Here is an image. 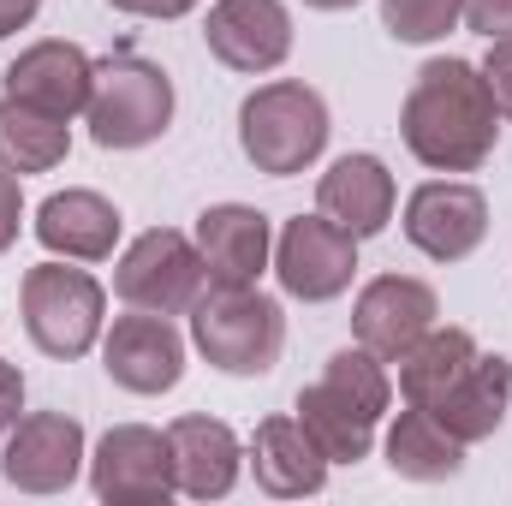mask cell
<instances>
[{"label":"cell","instance_id":"6da1fadb","mask_svg":"<svg viewBox=\"0 0 512 506\" xmlns=\"http://www.w3.org/2000/svg\"><path fill=\"white\" fill-rule=\"evenodd\" d=\"M405 149L435 173H477L495 155L501 108L471 60H429L399 108Z\"/></svg>","mask_w":512,"mask_h":506},{"label":"cell","instance_id":"7a4b0ae2","mask_svg":"<svg viewBox=\"0 0 512 506\" xmlns=\"http://www.w3.org/2000/svg\"><path fill=\"white\" fill-rule=\"evenodd\" d=\"M191 346L221 376H268L286 346V310L256 286H203L191 304Z\"/></svg>","mask_w":512,"mask_h":506},{"label":"cell","instance_id":"3957f363","mask_svg":"<svg viewBox=\"0 0 512 506\" xmlns=\"http://www.w3.org/2000/svg\"><path fill=\"white\" fill-rule=\"evenodd\" d=\"M239 149L256 173L268 179H292L304 173L322 149H328V102L298 84V78H274L245 96L239 108Z\"/></svg>","mask_w":512,"mask_h":506},{"label":"cell","instance_id":"277c9868","mask_svg":"<svg viewBox=\"0 0 512 506\" xmlns=\"http://www.w3.org/2000/svg\"><path fill=\"white\" fill-rule=\"evenodd\" d=\"M84 120L102 149H143L173 126V78L143 54H114L90 78Z\"/></svg>","mask_w":512,"mask_h":506},{"label":"cell","instance_id":"5b68a950","mask_svg":"<svg viewBox=\"0 0 512 506\" xmlns=\"http://www.w3.org/2000/svg\"><path fill=\"white\" fill-rule=\"evenodd\" d=\"M24 304V334L36 352L48 358H84L102 340V316H108V292L96 274L66 268V262H36L18 286Z\"/></svg>","mask_w":512,"mask_h":506},{"label":"cell","instance_id":"8992f818","mask_svg":"<svg viewBox=\"0 0 512 506\" xmlns=\"http://www.w3.org/2000/svg\"><path fill=\"white\" fill-rule=\"evenodd\" d=\"M209 286L197 239L173 233V227H149L143 239H131L120 268H114V292L131 310H161V316H185L197 304V292Z\"/></svg>","mask_w":512,"mask_h":506},{"label":"cell","instance_id":"52a82bcc","mask_svg":"<svg viewBox=\"0 0 512 506\" xmlns=\"http://www.w3.org/2000/svg\"><path fill=\"white\" fill-rule=\"evenodd\" d=\"M274 274L286 286V298H304V304H328L352 286L358 274V239L328 221V215H298L280 227L274 239Z\"/></svg>","mask_w":512,"mask_h":506},{"label":"cell","instance_id":"ba28073f","mask_svg":"<svg viewBox=\"0 0 512 506\" xmlns=\"http://www.w3.org/2000/svg\"><path fill=\"white\" fill-rule=\"evenodd\" d=\"M84 423L66 411H36L18 417L6 429V453H0V477L24 495H60L78 483L84 471Z\"/></svg>","mask_w":512,"mask_h":506},{"label":"cell","instance_id":"9c48e42d","mask_svg":"<svg viewBox=\"0 0 512 506\" xmlns=\"http://www.w3.org/2000/svg\"><path fill=\"white\" fill-rule=\"evenodd\" d=\"M90 489L96 501L108 506H155L173 489V453H167V435L161 429H143V423H120L96 441L90 453Z\"/></svg>","mask_w":512,"mask_h":506},{"label":"cell","instance_id":"30bf717a","mask_svg":"<svg viewBox=\"0 0 512 506\" xmlns=\"http://www.w3.org/2000/svg\"><path fill=\"white\" fill-rule=\"evenodd\" d=\"M489 233V197L465 179H429L405 197V239L429 262H465Z\"/></svg>","mask_w":512,"mask_h":506},{"label":"cell","instance_id":"8fae6325","mask_svg":"<svg viewBox=\"0 0 512 506\" xmlns=\"http://www.w3.org/2000/svg\"><path fill=\"white\" fill-rule=\"evenodd\" d=\"M102 364H108L114 387L149 399V393L179 387V376H185V340H179V328L161 310H131V316H114V328L102 340Z\"/></svg>","mask_w":512,"mask_h":506},{"label":"cell","instance_id":"7c38bea8","mask_svg":"<svg viewBox=\"0 0 512 506\" xmlns=\"http://www.w3.org/2000/svg\"><path fill=\"white\" fill-rule=\"evenodd\" d=\"M203 42L233 72H274L292 54V12L286 0H215L203 18Z\"/></svg>","mask_w":512,"mask_h":506},{"label":"cell","instance_id":"4fadbf2b","mask_svg":"<svg viewBox=\"0 0 512 506\" xmlns=\"http://www.w3.org/2000/svg\"><path fill=\"white\" fill-rule=\"evenodd\" d=\"M441 304L423 280L411 274H382L358 292V310H352V334L364 352H376L382 364H399V352H411L429 328H435Z\"/></svg>","mask_w":512,"mask_h":506},{"label":"cell","instance_id":"5bb4252c","mask_svg":"<svg viewBox=\"0 0 512 506\" xmlns=\"http://www.w3.org/2000/svg\"><path fill=\"white\" fill-rule=\"evenodd\" d=\"M197 251L209 286H256L262 268H274V227L251 203H215L197 215Z\"/></svg>","mask_w":512,"mask_h":506},{"label":"cell","instance_id":"9a60e30c","mask_svg":"<svg viewBox=\"0 0 512 506\" xmlns=\"http://www.w3.org/2000/svg\"><path fill=\"white\" fill-rule=\"evenodd\" d=\"M90 78H96V60L78 42H36L6 66V96L54 120H78L90 108Z\"/></svg>","mask_w":512,"mask_h":506},{"label":"cell","instance_id":"2e32d148","mask_svg":"<svg viewBox=\"0 0 512 506\" xmlns=\"http://www.w3.org/2000/svg\"><path fill=\"white\" fill-rule=\"evenodd\" d=\"M167 453H173V489L191 501H221L239 483L245 447L221 417H179L167 429Z\"/></svg>","mask_w":512,"mask_h":506},{"label":"cell","instance_id":"e0dca14e","mask_svg":"<svg viewBox=\"0 0 512 506\" xmlns=\"http://www.w3.org/2000/svg\"><path fill=\"white\" fill-rule=\"evenodd\" d=\"M507 405H512V364L501 352H477L471 370L453 381L447 393H435L423 411H429L447 435H459L465 447H477V441H489V435L501 429Z\"/></svg>","mask_w":512,"mask_h":506},{"label":"cell","instance_id":"ac0fdd59","mask_svg":"<svg viewBox=\"0 0 512 506\" xmlns=\"http://www.w3.org/2000/svg\"><path fill=\"white\" fill-rule=\"evenodd\" d=\"M251 471L262 495H274V501H304V495H322V483H328V459L298 417H262L256 423Z\"/></svg>","mask_w":512,"mask_h":506},{"label":"cell","instance_id":"d6986e66","mask_svg":"<svg viewBox=\"0 0 512 506\" xmlns=\"http://www.w3.org/2000/svg\"><path fill=\"white\" fill-rule=\"evenodd\" d=\"M316 209L352 239H376L393 221V173L382 167V155H340L316 179Z\"/></svg>","mask_w":512,"mask_h":506},{"label":"cell","instance_id":"ffe728a7","mask_svg":"<svg viewBox=\"0 0 512 506\" xmlns=\"http://www.w3.org/2000/svg\"><path fill=\"white\" fill-rule=\"evenodd\" d=\"M36 239L66 262H102L120 245V209L102 191H54L36 209Z\"/></svg>","mask_w":512,"mask_h":506},{"label":"cell","instance_id":"44dd1931","mask_svg":"<svg viewBox=\"0 0 512 506\" xmlns=\"http://www.w3.org/2000/svg\"><path fill=\"white\" fill-rule=\"evenodd\" d=\"M298 423L310 429V441L322 447V459L328 465H358V459H370V447H376V411L364 405V399H352V393H340L334 381H310L304 393H298Z\"/></svg>","mask_w":512,"mask_h":506},{"label":"cell","instance_id":"7402d4cb","mask_svg":"<svg viewBox=\"0 0 512 506\" xmlns=\"http://www.w3.org/2000/svg\"><path fill=\"white\" fill-rule=\"evenodd\" d=\"M387 465L405 483H447L465 471V441L447 435L423 405H405L399 423L387 429Z\"/></svg>","mask_w":512,"mask_h":506},{"label":"cell","instance_id":"603a6c76","mask_svg":"<svg viewBox=\"0 0 512 506\" xmlns=\"http://www.w3.org/2000/svg\"><path fill=\"white\" fill-rule=\"evenodd\" d=\"M72 149V120H54L18 96H0V167L12 173H48Z\"/></svg>","mask_w":512,"mask_h":506},{"label":"cell","instance_id":"cb8c5ba5","mask_svg":"<svg viewBox=\"0 0 512 506\" xmlns=\"http://www.w3.org/2000/svg\"><path fill=\"white\" fill-rule=\"evenodd\" d=\"M477 340L465 328H429L411 352H399V393L405 405H429L435 393H447L453 381L471 370Z\"/></svg>","mask_w":512,"mask_h":506},{"label":"cell","instance_id":"d4e9b609","mask_svg":"<svg viewBox=\"0 0 512 506\" xmlns=\"http://www.w3.org/2000/svg\"><path fill=\"white\" fill-rule=\"evenodd\" d=\"M465 18V0H382V24L393 42H441Z\"/></svg>","mask_w":512,"mask_h":506},{"label":"cell","instance_id":"484cf974","mask_svg":"<svg viewBox=\"0 0 512 506\" xmlns=\"http://www.w3.org/2000/svg\"><path fill=\"white\" fill-rule=\"evenodd\" d=\"M483 72V84H489V96H495V108L512 120V36H501V42H489V60L477 66Z\"/></svg>","mask_w":512,"mask_h":506},{"label":"cell","instance_id":"4316f807","mask_svg":"<svg viewBox=\"0 0 512 506\" xmlns=\"http://www.w3.org/2000/svg\"><path fill=\"white\" fill-rule=\"evenodd\" d=\"M465 24L489 42L512 36V0H465Z\"/></svg>","mask_w":512,"mask_h":506},{"label":"cell","instance_id":"83f0119b","mask_svg":"<svg viewBox=\"0 0 512 506\" xmlns=\"http://www.w3.org/2000/svg\"><path fill=\"white\" fill-rule=\"evenodd\" d=\"M18 215H24L18 179H12V167H0V251H12V245H18Z\"/></svg>","mask_w":512,"mask_h":506},{"label":"cell","instance_id":"f1b7e54d","mask_svg":"<svg viewBox=\"0 0 512 506\" xmlns=\"http://www.w3.org/2000/svg\"><path fill=\"white\" fill-rule=\"evenodd\" d=\"M18 411H24V376L12 364H0V435L18 423Z\"/></svg>","mask_w":512,"mask_h":506},{"label":"cell","instance_id":"f546056e","mask_svg":"<svg viewBox=\"0 0 512 506\" xmlns=\"http://www.w3.org/2000/svg\"><path fill=\"white\" fill-rule=\"evenodd\" d=\"M108 6H120L131 18H185L197 0H108Z\"/></svg>","mask_w":512,"mask_h":506},{"label":"cell","instance_id":"4dcf8cb0","mask_svg":"<svg viewBox=\"0 0 512 506\" xmlns=\"http://www.w3.org/2000/svg\"><path fill=\"white\" fill-rule=\"evenodd\" d=\"M36 6H42V0H0V42L18 36V30L36 18Z\"/></svg>","mask_w":512,"mask_h":506},{"label":"cell","instance_id":"1f68e13d","mask_svg":"<svg viewBox=\"0 0 512 506\" xmlns=\"http://www.w3.org/2000/svg\"><path fill=\"white\" fill-rule=\"evenodd\" d=\"M304 6H316V12H352L358 0H304Z\"/></svg>","mask_w":512,"mask_h":506}]
</instances>
